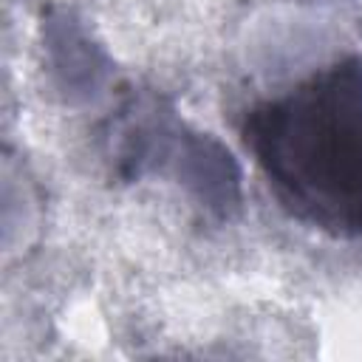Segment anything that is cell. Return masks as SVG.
<instances>
[{"mask_svg":"<svg viewBox=\"0 0 362 362\" xmlns=\"http://www.w3.org/2000/svg\"><path fill=\"white\" fill-rule=\"evenodd\" d=\"M240 139L288 218L337 240H362L359 54L252 105Z\"/></svg>","mask_w":362,"mask_h":362,"instance_id":"obj_1","label":"cell"}]
</instances>
